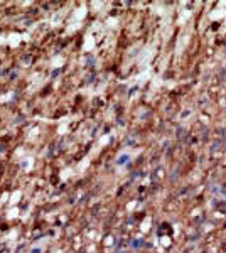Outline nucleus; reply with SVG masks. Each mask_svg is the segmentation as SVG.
<instances>
[{
  "label": "nucleus",
  "mask_w": 226,
  "mask_h": 253,
  "mask_svg": "<svg viewBox=\"0 0 226 253\" xmlns=\"http://www.w3.org/2000/svg\"><path fill=\"white\" fill-rule=\"evenodd\" d=\"M125 160H128V155H121L120 159L117 160V164H118V165H121V164H125Z\"/></svg>",
  "instance_id": "nucleus-1"
}]
</instances>
